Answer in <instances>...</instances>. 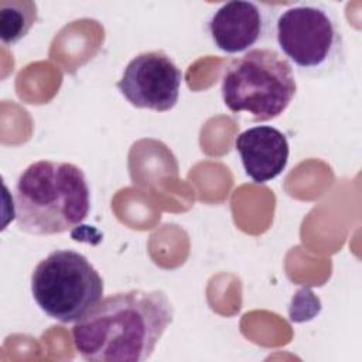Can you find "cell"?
Listing matches in <instances>:
<instances>
[{
	"label": "cell",
	"mask_w": 362,
	"mask_h": 362,
	"mask_svg": "<svg viewBox=\"0 0 362 362\" xmlns=\"http://www.w3.org/2000/svg\"><path fill=\"white\" fill-rule=\"evenodd\" d=\"M174 320V307L161 290H129L102 298L72 327V341L90 362H141Z\"/></svg>",
	"instance_id": "6da1fadb"
},
{
	"label": "cell",
	"mask_w": 362,
	"mask_h": 362,
	"mask_svg": "<svg viewBox=\"0 0 362 362\" xmlns=\"http://www.w3.org/2000/svg\"><path fill=\"white\" fill-rule=\"evenodd\" d=\"M90 209L85 173L75 164L40 160L30 164L14 187V215L20 230L57 235L82 223Z\"/></svg>",
	"instance_id": "7a4b0ae2"
},
{
	"label": "cell",
	"mask_w": 362,
	"mask_h": 362,
	"mask_svg": "<svg viewBox=\"0 0 362 362\" xmlns=\"http://www.w3.org/2000/svg\"><path fill=\"white\" fill-rule=\"evenodd\" d=\"M291 64L273 48H253L225 68L221 95L232 113L246 112L255 122L280 116L296 96Z\"/></svg>",
	"instance_id": "3957f363"
},
{
	"label": "cell",
	"mask_w": 362,
	"mask_h": 362,
	"mask_svg": "<svg viewBox=\"0 0 362 362\" xmlns=\"http://www.w3.org/2000/svg\"><path fill=\"white\" fill-rule=\"evenodd\" d=\"M103 279L79 252L58 249L42 259L31 274V294L49 318L76 322L103 296Z\"/></svg>",
	"instance_id": "277c9868"
},
{
	"label": "cell",
	"mask_w": 362,
	"mask_h": 362,
	"mask_svg": "<svg viewBox=\"0 0 362 362\" xmlns=\"http://www.w3.org/2000/svg\"><path fill=\"white\" fill-rule=\"evenodd\" d=\"M274 38L284 58L301 74L321 76L344 64L339 23L322 4L298 3L279 14Z\"/></svg>",
	"instance_id": "5b68a950"
},
{
	"label": "cell",
	"mask_w": 362,
	"mask_h": 362,
	"mask_svg": "<svg viewBox=\"0 0 362 362\" xmlns=\"http://www.w3.org/2000/svg\"><path fill=\"white\" fill-rule=\"evenodd\" d=\"M181 82V69L170 55L146 51L126 65L116 86L132 106L167 112L178 102Z\"/></svg>",
	"instance_id": "8992f818"
},
{
	"label": "cell",
	"mask_w": 362,
	"mask_h": 362,
	"mask_svg": "<svg viewBox=\"0 0 362 362\" xmlns=\"http://www.w3.org/2000/svg\"><path fill=\"white\" fill-rule=\"evenodd\" d=\"M273 7L256 1L233 0L218 7L206 21L212 44L226 54H245L274 31Z\"/></svg>",
	"instance_id": "52a82bcc"
},
{
	"label": "cell",
	"mask_w": 362,
	"mask_h": 362,
	"mask_svg": "<svg viewBox=\"0 0 362 362\" xmlns=\"http://www.w3.org/2000/svg\"><path fill=\"white\" fill-rule=\"evenodd\" d=\"M243 170L257 184L279 177L287 165L290 147L283 132L273 126H253L235 139Z\"/></svg>",
	"instance_id": "ba28073f"
},
{
	"label": "cell",
	"mask_w": 362,
	"mask_h": 362,
	"mask_svg": "<svg viewBox=\"0 0 362 362\" xmlns=\"http://www.w3.org/2000/svg\"><path fill=\"white\" fill-rule=\"evenodd\" d=\"M38 20V8L30 0L0 1V38L6 45H13L24 38Z\"/></svg>",
	"instance_id": "9c48e42d"
}]
</instances>
